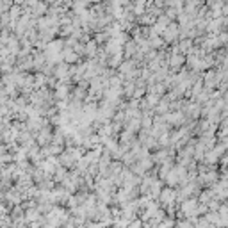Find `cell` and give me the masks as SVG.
I'll return each instance as SVG.
<instances>
[{"label":"cell","instance_id":"obj_1","mask_svg":"<svg viewBox=\"0 0 228 228\" xmlns=\"http://www.w3.org/2000/svg\"><path fill=\"white\" fill-rule=\"evenodd\" d=\"M189 48H191V39H184V41L180 43V50H182V52H186V50H189Z\"/></svg>","mask_w":228,"mask_h":228}]
</instances>
